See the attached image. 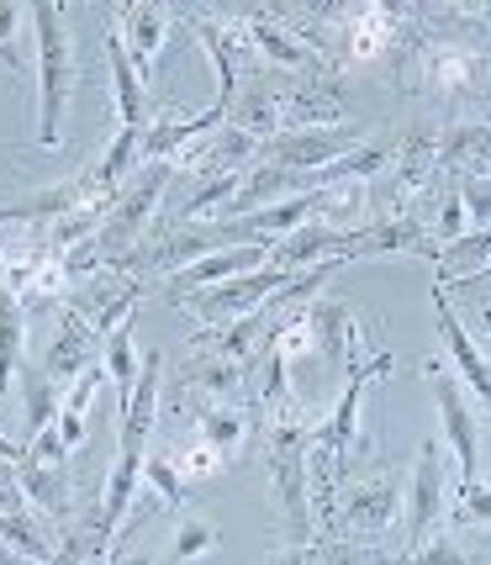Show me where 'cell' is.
<instances>
[{"label": "cell", "instance_id": "cell-14", "mask_svg": "<svg viewBox=\"0 0 491 565\" xmlns=\"http://www.w3.org/2000/svg\"><path fill=\"white\" fill-rule=\"evenodd\" d=\"M354 238L360 233H349V227H328V222H301V227H291L286 238H275L270 244V265H280V270H307V265H322V259H344V265H354Z\"/></svg>", "mask_w": 491, "mask_h": 565}, {"label": "cell", "instance_id": "cell-37", "mask_svg": "<svg viewBox=\"0 0 491 565\" xmlns=\"http://www.w3.org/2000/svg\"><path fill=\"white\" fill-rule=\"evenodd\" d=\"M22 508H32V502H26L22 481H17V466L0 460V513H22Z\"/></svg>", "mask_w": 491, "mask_h": 565}, {"label": "cell", "instance_id": "cell-36", "mask_svg": "<svg viewBox=\"0 0 491 565\" xmlns=\"http://www.w3.org/2000/svg\"><path fill=\"white\" fill-rule=\"evenodd\" d=\"M22 6H0V58L11 70H22V49H17V26H22Z\"/></svg>", "mask_w": 491, "mask_h": 565}, {"label": "cell", "instance_id": "cell-19", "mask_svg": "<svg viewBox=\"0 0 491 565\" xmlns=\"http://www.w3.org/2000/svg\"><path fill=\"white\" fill-rule=\"evenodd\" d=\"M227 127L248 132L254 143H265V138L280 132V85L270 79V70L248 74L244 85H238V96L227 106Z\"/></svg>", "mask_w": 491, "mask_h": 565}, {"label": "cell", "instance_id": "cell-8", "mask_svg": "<svg viewBox=\"0 0 491 565\" xmlns=\"http://www.w3.org/2000/svg\"><path fill=\"white\" fill-rule=\"evenodd\" d=\"M286 280H291V270H280V265H259V270L233 275V280H222V286H206V291L180 296L174 307H185L201 328H222V322L259 312V307H265V301L286 286Z\"/></svg>", "mask_w": 491, "mask_h": 565}, {"label": "cell", "instance_id": "cell-32", "mask_svg": "<svg viewBox=\"0 0 491 565\" xmlns=\"http://www.w3.org/2000/svg\"><path fill=\"white\" fill-rule=\"evenodd\" d=\"M466 270H487V233H470V238H455L444 244V275H466Z\"/></svg>", "mask_w": 491, "mask_h": 565}, {"label": "cell", "instance_id": "cell-13", "mask_svg": "<svg viewBox=\"0 0 491 565\" xmlns=\"http://www.w3.org/2000/svg\"><path fill=\"white\" fill-rule=\"evenodd\" d=\"M402 513H407V550H402V555H413V550L434 534V523H439V513H444V449L434 439L418 449L413 487L402 492Z\"/></svg>", "mask_w": 491, "mask_h": 565}, {"label": "cell", "instance_id": "cell-24", "mask_svg": "<svg viewBox=\"0 0 491 565\" xmlns=\"http://www.w3.org/2000/svg\"><path fill=\"white\" fill-rule=\"evenodd\" d=\"M191 423H196V439L212 444V449H217V455L227 460V466L238 460V449L248 444V407H244V402H222V407H201V413H191Z\"/></svg>", "mask_w": 491, "mask_h": 565}, {"label": "cell", "instance_id": "cell-15", "mask_svg": "<svg viewBox=\"0 0 491 565\" xmlns=\"http://www.w3.org/2000/svg\"><path fill=\"white\" fill-rule=\"evenodd\" d=\"M402 43H407V70L423 74V90H439V96H466V85L481 90V58H470L466 49L423 43V38H402Z\"/></svg>", "mask_w": 491, "mask_h": 565}, {"label": "cell", "instance_id": "cell-18", "mask_svg": "<svg viewBox=\"0 0 491 565\" xmlns=\"http://www.w3.org/2000/svg\"><path fill=\"white\" fill-rule=\"evenodd\" d=\"M96 360H100V333L90 328L85 312H74L70 307V312H64V328H58V339H53L49 354H43V375L64 392V386L79 381V370L96 365Z\"/></svg>", "mask_w": 491, "mask_h": 565}, {"label": "cell", "instance_id": "cell-29", "mask_svg": "<svg viewBox=\"0 0 491 565\" xmlns=\"http://www.w3.org/2000/svg\"><path fill=\"white\" fill-rule=\"evenodd\" d=\"M434 164L439 170H466L470 164V174H487V122L455 127L444 143H434Z\"/></svg>", "mask_w": 491, "mask_h": 565}, {"label": "cell", "instance_id": "cell-7", "mask_svg": "<svg viewBox=\"0 0 491 565\" xmlns=\"http://www.w3.org/2000/svg\"><path fill=\"white\" fill-rule=\"evenodd\" d=\"M402 476L396 470H375L365 481H354L344 497H333V534L328 540H375L402 518Z\"/></svg>", "mask_w": 491, "mask_h": 565}, {"label": "cell", "instance_id": "cell-22", "mask_svg": "<svg viewBox=\"0 0 491 565\" xmlns=\"http://www.w3.org/2000/svg\"><path fill=\"white\" fill-rule=\"evenodd\" d=\"M434 312H439V333L444 344H449V354H455V365H460V375H466V386L476 392V407H487V354L466 339V328H460V318L449 312V296H444V280L434 286Z\"/></svg>", "mask_w": 491, "mask_h": 565}, {"label": "cell", "instance_id": "cell-27", "mask_svg": "<svg viewBox=\"0 0 491 565\" xmlns=\"http://www.w3.org/2000/svg\"><path fill=\"white\" fill-rule=\"evenodd\" d=\"M138 349H132V318H122L106 339H100V370H106V381L117 386V396H132V386H138Z\"/></svg>", "mask_w": 491, "mask_h": 565}, {"label": "cell", "instance_id": "cell-2", "mask_svg": "<svg viewBox=\"0 0 491 565\" xmlns=\"http://www.w3.org/2000/svg\"><path fill=\"white\" fill-rule=\"evenodd\" d=\"M312 428H318V423L307 418V413L259 418V434H265V470H270L280 513H286V534L296 540L291 550H280V561H307V540H312V492H307Z\"/></svg>", "mask_w": 491, "mask_h": 565}, {"label": "cell", "instance_id": "cell-28", "mask_svg": "<svg viewBox=\"0 0 491 565\" xmlns=\"http://www.w3.org/2000/svg\"><path fill=\"white\" fill-rule=\"evenodd\" d=\"M17 375H22V402H26V413H22V444H26L43 423H53V413H58V386L43 375V360H32V365L22 360Z\"/></svg>", "mask_w": 491, "mask_h": 565}, {"label": "cell", "instance_id": "cell-16", "mask_svg": "<svg viewBox=\"0 0 491 565\" xmlns=\"http://www.w3.org/2000/svg\"><path fill=\"white\" fill-rule=\"evenodd\" d=\"M344 117V90L328 70L296 74L280 90V127H339Z\"/></svg>", "mask_w": 491, "mask_h": 565}, {"label": "cell", "instance_id": "cell-11", "mask_svg": "<svg viewBox=\"0 0 491 565\" xmlns=\"http://www.w3.org/2000/svg\"><path fill=\"white\" fill-rule=\"evenodd\" d=\"M423 381L439 392V418H444V439L455 444V460H460V487L481 481V444H476V423L466 418V386L439 365V360H423Z\"/></svg>", "mask_w": 491, "mask_h": 565}, {"label": "cell", "instance_id": "cell-1", "mask_svg": "<svg viewBox=\"0 0 491 565\" xmlns=\"http://www.w3.org/2000/svg\"><path fill=\"white\" fill-rule=\"evenodd\" d=\"M159 392H164V354H143L138 365V386L122 407V428H117V466L100 487V508L90 518V540H96V555H117V540H122V518L132 508V492L143 481V455L148 439H153V423H159Z\"/></svg>", "mask_w": 491, "mask_h": 565}, {"label": "cell", "instance_id": "cell-4", "mask_svg": "<svg viewBox=\"0 0 491 565\" xmlns=\"http://www.w3.org/2000/svg\"><path fill=\"white\" fill-rule=\"evenodd\" d=\"M170 174H174L170 164H138V174H127V185L117 191L111 212H106L100 227L90 233V244H96L106 270H122L127 254L148 238V222H153V212H159V196H164Z\"/></svg>", "mask_w": 491, "mask_h": 565}, {"label": "cell", "instance_id": "cell-23", "mask_svg": "<svg viewBox=\"0 0 491 565\" xmlns=\"http://www.w3.org/2000/svg\"><path fill=\"white\" fill-rule=\"evenodd\" d=\"M392 259V254H428V227L418 217H386L375 227H360L354 259Z\"/></svg>", "mask_w": 491, "mask_h": 565}, {"label": "cell", "instance_id": "cell-17", "mask_svg": "<svg viewBox=\"0 0 491 565\" xmlns=\"http://www.w3.org/2000/svg\"><path fill=\"white\" fill-rule=\"evenodd\" d=\"M259 265H270V244L212 248V254H201V259H191L185 270L170 275V301H180V296H191V291H206V286H222V280L259 270Z\"/></svg>", "mask_w": 491, "mask_h": 565}, {"label": "cell", "instance_id": "cell-35", "mask_svg": "<svg viewBox=\"0 0 491 565\" xmlns=\"http://www.w3.org/2000/svg\"><path fill=\"white\" fill-rule=\"evenodd\" d=\"M460 227H466V201H460V191H449V196H444L439 222L428 227V238H439V244H455V238H460Z\"/></svg>", "mask_w": 491, "mask_h": 565}, {"label": "cell", "instance_id": "cell-10", "mask_svg": "<svg viewBox=\"0 0 491 565\" xmlns=\"http://www.w3.org/2000/svg\"><path fill=\"white\" fill-rule=\"evenodd\" d=\"M354 143H360L354 127H280L275 138L259 143V159H254V164L312 174V170H322V164H333L339 153H349Z\"/></svg>", "mask_w": 491, "mask_h": 565}, {"label": "cell", "instance_id": "cell-34", "mask_svg": "<svg viewBox=\"0 0 491 565\" xmlns=\"http://www.w3.org/2000/svg\"><path fill=\"white\" fill-rule=\"evenodd\" d=\"M170 455H174V449H170ZM174 466H180V476H191V481H206V476H217L227 460H222L206 439H196L191 449H180V455H174Z\"/></svg>", "mask_w": 491, "mask_h": 565}, {"label": "cell", "instance_id": "cell-9", "mask_svg": "<svg viewBox=\"0 0 491 565\" xmlns=\"http://www.w3.org/2000/svg\"><path fill=\"white\" fill-rule=\"evenodd\" d=\"M244 396H248V370L233 365V360H217V354H206V349H196L170 381V402L185 413V418L201 413V407L244 402Z\"/></svg>", "mask_w": 491, "mask_h": 565}, {"label": "cell", "instance_id": "cell-38", "mask_svg": "<svg viewBox=\"0 0 491 565\" xmlns=\"http://www.w3.org/2000/svg\"><path fill=\"white\" fill-rule=\"evenodd\" d=\"M0 561H11V550H6V544H0Z\"/></svg>", "mask_w": 491, "mask_h": 565}, {"label": "cell", "instance_id": "cell-33", "mask_svg": "<svg viewBox=\"0 0 491 565\" xmlns=\"http://www.w3.org/2000/svg\"><path fill=\"white\" fill-rule=\"evenodd\" d=\"M143 476H148V487L164 497L170 508L180 502V481H185V476H180V466L170 460V449H159V455H143Z\"/></svg>", "mask_w": 491, "mask_h": 565}, {"label": "cell", "instance_id": "cell-30", "mask_svg": "<svg viewBox=\"0 0 491 565\" xmlns=\"http://www.w3.org/2000/svg\"><path fill=\"white\" fill-rule=\"evenodd\" d=\"M143 132L148 127H117V138H111V148L100 153V164L90 174H96L106 191H122L127 174L138 170V148H143Z\"/></svg>", "mask_w": 491, "mask_h": 565}, {"label": "cell", "instance_id": "cell-20", "mask_svg": "<svg viewBox=\"0 0 491 565\" xmlns=\"http://www.w3.org/2000/svg\"><path fill=\"white\" fill-rule=\"evenodd\" d=\"M259 159V143L248 138V132H238V127H212L201 143H185L180 148V170H196L201 180L206 174H222V170H244V164H254Z\"/></svg>", "mask_w": 491, "mask_h": 565}, {"label": "cell", "instance_id": "cell-6", "mask_svg": "<svg viewBox=\"0 0 491 565\" xmlns=\"http://www.w3.org/2000/svg\"><path fill=\"white\" fill-rule=\"evenodd\" d=\"M392 370V354H365V360H349V381H344V396H339V407L328 413V418L312 428V444L333 455V470H344L349 460H360L370 455V439L360 434V396L375 375H386Z\"/></svg>", "mask_w": 491, "mask_h": 565}, {"label": "cell", "instance_id": "cell-31", "mask_svg": "<svg viewBox=\"0 0 491 565\" xmlns=\"http://www.w3.org/2000/svg\"><path fill=\"white\" fill-rule=\"evenodd\" d=\"M206 550H217V523H212V518H185V523L174 529L170 561H196Z\"/></svg>", "mask_w": 491, "mask_h": 565}, {"label": "cell", "instance_id": "cell-5", "mask_svg": "<svg viewBox=\"0 0 491 565\" xmlns=\"http://www.w3.org/2000/svg\"><path fill=\"white\" fill-rule=\"evenodd\" d=\"M17 466V481H22L26 502L38 508V513L58 518V523H70L74 518V502H70V449L58 439V423H43L26 449L11 460Z\"/></svg>", "mask_w": 491, "mask_h": 565}, {"label": "cell", "instance_id": "cell-3", "mask_svg": "<svg viewBox=\"0 0 491 565\" xmlns=\"http://www.w3.org/2000/svg\"><path fill=\"white\" fill-rule=\"evenodd\" d=\"M32 32H38V143L58 148L64 143V117H70L74 85H79L74 43L64 32V6H38L32 11Z\"/></svg>", "mask_w": 491, "mask_h": 565}, {"label": "cell", "instance_id": "cell-12", "mask_svg": "<svg viewBox=\"0 0 491 565\" xmlns=\"http://www.w3.org/2000/svg\"><path fill=\"white\" fill-rule=\"evenodd\" d=\"M396 17L402 11H392V6H349V11H333L339 38H344V49L333 53V64H375L381 53H392L402 43Z\"/></svg>", "mask_w": 491, "mask_h": 565}, {"label": "cell", "instance_id": "cell-21", "mask_svg": "<svg viewBox=\"0 0 491 565\" xmlns=\"http://www.w3.org/2000/svg\"><path fill=\"white\" fill-rule=\"evenodd\" d=\"M117 22H122V32H127V64L138 74V85H148V74L159 64V49H164V38H170L174 17L164 6H122Z\"/></svg>", "mask_w": 491, "mask_h": 565}, {"label": "cell", "instance_id": "cell-25", "mask_svg": "<svg viewBox=\"0 0 491 565\" xmlns=\"http://www.w3.org/2000/svg\"><path fill=\"white\" fill-rule=\"evenodd\" d=\"M106 64H111V85H117V117H122L117 127H148V96L127 64L122 32H106Z\"/></svg>", "mask_w": 491, "mask_h": 565}, {"label": "cell", "instance_id": "cell-26", "mask_svg": "<svg viewBox=\"0 0 491 565\" xmlns=\"http://www.w3.org/2000/svg\"><path fill=\"white\" fill-rule=\"evenodd\" d=\"M22 339H26V307L11 286H0V402L11 392V375L22 365Z\"/></svg>", "mask_w": 491, "mask_h": 565}]
</instances>
